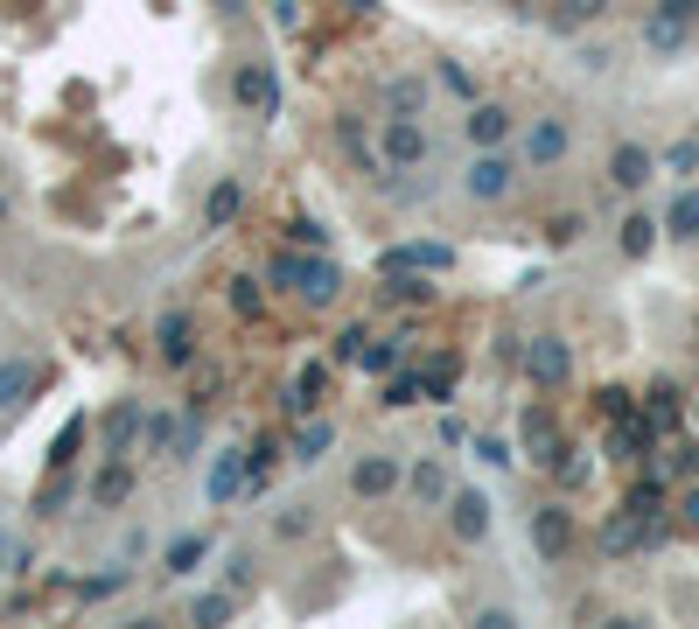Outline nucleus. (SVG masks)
Instances as JSON below:
<instances>
[{"label": "nucleus", "instance_id": "1", "mask_svg": "<svg viewBox=\"0 0 699 629\" xmlns=\"http://www.w3.org/2000/svg\"><path fill=\"white\" fill-rule=\"evenodd\" d=\"M273 280H294V294L308 301V308H329L336 294H343V266L336 259H301V252H280L273 266H267Z\"/></svg>", "mask_w": 699, "mask_h": 629}, {"label": "nucleus", "instance_id": "2", "mask_svg": "<svg viewBox=\"0 0 699 629\" xmlns=\"http://www.w3.org/2000/svg\"><path fill=\"white\" fill-rule=\"evenodd\" d=\"M518 189V161L504 155V147H476V161H469V176H462V196L469 203H504Z\"/></svg>", "mask_w": 699, "mask_h": 629}, {"label": "nucleus", "instance_id": "3", "mask_svg": "<svg viewBox=\"0 0 699 629\" xmlns=\"http://www.w3.org/2000/svg\"><path fill=\"white\" fill-rule=\"evenodd\" d=\"M232 99L252 112V120H273V112H280V78H273V64H238V70H232Z\"/></svg>", "mask_w": 699, "mask_h": 629}, {"label": "nucleus", "instance_id": "4", "mask_svg": "<svg viewBox=\"0 0 699 629\" xmlns=\"http://www.w3.org/2000/svg\"><path fill=\"white\" fill-rule=\"evenodd\" d=\"M406 483V462H399V454H357V469H350V490H357V497H364V504H377V497H392V490H399Z\"/></svg>", "mask_w": 699, "mask_h": 629}, {"label": "nucleus", "instance_id": "5", "mask_svg": "<svg viewBox=\"0 0 699 629\" xmlns=\"http://www.w3.org/2000/svg\"><path fill=\"white\" fill-rule=\"evenodd\" d=\"M489 525H497V510H489L483 490H455V497H448V531H455L462 546H483Z\"/></svg>", "mask_w": 699, "mask_h": 629}, {"label": "nucleus", "instance_id": "6", "mask_svg": "<svg viewBox=\"0 0 699 629\" xmlns=\"http://www.w3.org/2000/svg\"><path fill=\"white\" fill-rule=\"evenodd\" d=\"M525 378H532V385H566V378H574V350H566L560 336H532V350H525Z\"/></svg>", "mask_w": 699, "mask_h": 629}, {"label": "nucleus", "instance_id": "7", "mask_svg": "<svg viewBox=\"0 0 699 629\" xmlns=\"http://www.w3.org/2000/svg\"><path fill=\"white\" fill-rule=\"evenodd\" d=\"M657 176V155L644 141H616V155H609V182L622 189V196H636V189H651Z\"/></svg>", "mask_w": 699, "mask_h": 629}, {"label": "nucleus", "instance_id": "8", "mask_svg": "<svg viewBox=\"0 0 699 629\" xmlns=\"http://www.w3.org/2000/svg\"><path fill=\"white\" fill-rule=\"evenodd\" d=\"M385 161L392 168H420L427 161V126L413 120V112H392L385 120Z\"/></svg>", "mask_w": 699, "mask_h": 629}, {"label": "nucleus", "instance_id": "9", "mask_svg": "<svg viewBox=\"0 0 699 629\" xmlns=\"http://www.w3.org/2000/svg\"><path fill=\"white\" fill-rule=\"evenodd\" d=\"M566 155H574V126L566 120H539L532 133H525V161L532 168H560Z\"/></svg>", "mask_w": 699, "mask_h": 629}, {"label": "nucleus", "instance_id": "10", "mask_svg": "<svg viewBox=\"0 0 699 629\" xmlns=\"http://www.w3.org/2000/svg\"><path fill=\"white\" fill-rule=\"evenodd\" d=\"M406 490H413V504H427V510L455 497V483H448V462H441V454H420V462L406 469Z\"/></svg>", "mask_w": 699, "mask_h": 629}, {"label": "nucleus", "instance_id": "11", "mask_svg": "<svg viewBox=\"0 0 699 629\" xmlns=\"http://www.w3.org/2000/svg\"><path fill=\"white\" fill-rule=\"evenodd\" d=\"M532 546L545 552V560H566V546H574V518H566L560 504H539L532 510Z\"/></svg>", "mask_w": 699, "mask_h": 629}, {"label": "nucleus", "instance_id": "12", "mask_svg": "<svg viewBox=\"0 0 699 629\" xmlns=\"http://www.w3.org/2000/svg\"><path fill=\"white\" fill-rule=\"evenodd\" d=\"M232 497H245V448H232V454H217V469L203 475V504H232Z\"/></svg>", "mask_w": 699, "mask_h": 629}, {"label": "nucleus", "instance_id": "13", "mask_svg": "<svg viewBox=\"0 0 699 629\" xmlns=\"http://www.w3.org/2000/svg\"><path fill=\"white\" fill-rule=\"evenodd\" d=\"M448 266V245L441 238H413L399 252H385V273H441Z\"/></svg>", "mask_w": 699, "mask_h": 629}, {"label": "nucleus", "instance_id": "14", "mask_svg": "<svg viewBox=\"0 0 699 629\" xmlns=\"http://www.w3.org/2000/svg\"><path fill=\"white\" fill-rule=\"evenodd\" d=\"M35 392H43V371H35L29 357H8V364H0V406L14 413V406H29Z\"/></svg>", "mask_w": 699, "mask_h": 629}, {"label": "nucleus", "instance_id": "15", "mask_svg": "<svg viewBox=\"0 0 699 629\" xmlns=\"http://www.w3.org/2000/svg\"><path fill=\"white\" fill-rule=\"evenodd\" d=\"M462 133H469V147H504V141H511V112H504V105H469Z\"/></svg>", "mask_w": 699, "mask_h": 629}, {"label": "nucleus", "instance_id": "16", "mask_svg": "<svg viewBox=\"0 0 699 629\" xmlns=\"http://www.w3.org/2000/svg\"><path fill=\"white\" fill-rule=\"evenodd\" d=\"M657 232H665V217H651V210H630V217H622V232H616V245H622V259H651V245H657Z\"/></svg>", "mask_w": 699, "mask_h": 629}, {"label": "nucleus", "instance_id": "17", "mask_svg": "<svg viewBox=\"0 0 699 629\" xmlns=\"http://www.w3.org/2000/svg\"><path fill=\"white\" fill-rule=\"evenodd\" d=\"M665 238H678V245H692V238H699V189H692V182L665 203Z\"/></svg>", "mask_w": 699, "mask_h": 629}, {"label": "nucleus", "instance_id": "18", "mask_svg": "<svg viewBox=\"0 0 699 629\" xmlns=\"http://www.w3.org/2000/svg\"><path fill=\"white\" fill-rule=\"evenodd\" d=\"M609 8H616V0H560V8H553V29H560V35H574V29H595Z\"/></svg>", "mask_w": 699, "mask_h": 629}, {"label": "nucleus", "instance_id": "19", "mask_svg": "<svg viewBox=\"0 0 699 629\" xmlns=\"http://www.w3.org/2000/svg\"><path fill=\"white\" fill-rule=\"evenodd\" d=\"M238 203H245V189H238L232 176H224V182L211 189V196H203V224H211V232H224V224L238 217Z\"/></svg>", "mask_w": 699, "mask_h": 629}, {"label": "nucleus", "instance_id": "20", "mask_svg": "<svg viewBox=\"0 0 699 629\" xmlns=\"http://www.w3.org/2000/svg\"><path fill=\"white\" fill-rule=\"evenodd\" d=\"M203 552H211V539H203V531H182V539L176 546H168V566H161V574H196V566H203Z\"/></svg>", "mask_w": 699, "mask_h": 629}, {"label": "nucleus", "instance_id": "21", "mask_svg": "<svg viewBox=\"0 0 699 629\" xmlns=\"http://www.w3.org/2000/svg\"><path fill=\"white\" fill-rule=\"evenodd\" d=\"M686 22H665V14H651V22H644V49L651 56H678V49H686Z\"/></svg>", "mask_w": 699, "mask_h": 629}, {"label": "nucleus", "instance_id": "22", "mask_svg": "<svg viewBox=\"0 0 699 629\" xmlns=\"http://www.w3.org/2000/svg\"><path fill=\"white\" fill-rule=\"evenodd\" d=\"M91 497H99V504H126V497H134V469H126V462L99 469V475H91Z\"/></svg>", "mask_w": 699, "mask_h": 629}, {"label": "nucleus", "instance_id": "23", "mask_svg": "<svg viewBox=\"0 0 699 629\" xmlns=\"http://www.w3.org/2000/svg\"><path fill=\"white\" fill-rule=\"evenodd\" d=\"M329 448H336V427H329V419H308V427L294 434V462H323Z\"/></svg>", "mask_w": 699, "mask_h": 629}, {"label": "nucleus", "instance_id": "24", "mask_svg": "<svg viewBox=\"0 0 699 629\" xmlns=\"http://www.w3.org/2000/svg\"><path fill=\"white\" fill-rule=\"evenodd\" d=\"M189 357H196V342H189V322H182V315H168V322H161V364H176V371H182Z\"/></svg>", "mask_w": 699, "mask_h": 629}, {"label": "nucleus", "instance_id": "25", "mask_svg": "<svg viewBox=\"0 0 699 629\" xmlns=\"http://www.w3.org/2000/svg\"><path fill=\"white\" fill-rule=\"evenodd\" d=\"M323 392H329V371L308 364V371L294 378V413H315V406H323Z\"/></svg>", "mask_w": 699, "mask_h": 629}, {"label": "nucleus", "instance_id": "26", "mask_svg": "<svg viewBox=\"0 0 699 629\" xmlns=\"http://www.w3.org/2000/svg\"><path fill=\"white\" fill-rule=\"evenodd\" d=\"M134 434H140V413H134V406H112V413H105V448H112V454H126Z\"/></svg>", "mask_w": 699, "mask_h": 629}, {"label": "nucleus", "instance_id": "27", "mask_svg": "<svg viewBox=\"0 0 699 629\" xmlns=\"http://www.w3.org/2000/svg\"><path fill=\"white\" fill-rule=\"evenodd\" d=\"M308 531H315V504H288L273 518V539H308Z\"/></svg>", "mask_w": 699, "mask_h": 629}, {"label": "nucleus", "instance_id": "28", "mask_svg": "<svg viewBox=\"0 0 699 629\" xmlns=\"http://www.w3.org/2000/svg\"><path fill=\"white\" fill-rule=\"evenodd\" d=\"M385 105H392V112H420V105H427V85H420V78H392V85H385Z\"/></svg>", "mask_w": 699, "mask_h": 629}, {"label": "nucleus", "instance_id": "29", "mask_svg": "<svg viewBox=\"0 0 699 629\" xmlns=\"http://www.w3.org/2000/svg\"><path fill=\"white\" fill-rule=\"evenodd\" d=\"M168 441H176V413H147V419H140V448L161 454Z\"/></svg>", "mask_w": 699, "mask_h": 629}, {"label": "nucleus", "instance_id": "30", "mask_svg": "<svg viewBox=\"0 0 699 629\" xmlns=\"http://www.w3.org/2000/svg\"><path fill=\"white\" fill-rule=\"evenodd\" d=\"M126 581H134V574H126V566H112V574H91V581L78 587V595H84V602H112V595H120Z\"/></svg>", "mask_w": 699, "mask_h": 629}, {"label": "nucleus", "instance_id": "31", "mask_svg": "<svg viewBox=\"0 0 699 629\" xmlns=\"http://www.w3.org/2000/svg\"><path fill=\"white\" fill-rule=\"evenodd\" d=\"M288 238H294V252H323V245H329V232H323L315 217H294V224H288Z\"/></svg>", "mask_w": 699, "mask_h": 629}, {"label": "nucleus", "instance_id": "32", "mask_svg": "<svg viewBox=\"0 0 699 629\" xmlns=\"http://www.w3.org/2000/svg\"><path fill=\"white\" fill-rule=\"evenodd\" d=\"M189 622H232V595H196L189 602Z\"/></svg>", "mask_w": 699, "mask_h": 629}, {"label": "nucleus", "instance_id": "33", "mask_svg": "<svg viewBox=\"0 0 699 629\" xmlns=\"http://www.w3.org/2000/svg\"><path fill=\"white\" fill-rule=\"evenodd\" d=\"M427 294H433V280H406V273L385 288V301H392V308H413V301H427Z\"/></svg>", "mask_w": 699, "mask_h": 629}, {"label": "nucleus", "instance_id": "34", "mask_svg": "<svg viewBox=\"0 0 699 629\" xmlns=\"http://www.w3.org/2000/svg\"><path fill=\"white\" fill-rule=\"evenodd\" d=\"M580 232H588V217H574V210H566V217H553V224H545V238H553V245H574Z\"/></svg>", "mask_w": 699, "mask_h": 629}, {"label": "nucleus", "instance_id": "35", "mask_svg": "<svg viewBox=\"0 0 699 629\" xmlns=\"http://www.w3.org/2000/svg\"><path fill=\"white\" fill-rule=\"evenodd\" d=\"M232 308H238L245 322L259 315V280H232Z\"/></svg>", "mask_w": 699, "mask_h": 629}, {"label": "nucleus", "instance_id": "36", "mask_svg": "<svg viewBox=\"0 0 699 629\" xmlns=\"http://www.w3.org/2000/svg\"><path fill=\"white\" fill-rule=\"evenodd\" d=\"M651 14H665V22H686V29H692V22H699V0H657Z\"/></svg>", "mask_w": 699, "mask_h": 629}, {"label": "nucleus", "instance_id": "37", "mask_svg": "<svg viewBox=\"0 0 699 629\" xmlns=\"http://www.w3.org/2000/svg\"><path fill=\"white\" fill-rule=\"evenodd\" d=\"M476 454H483L489 469H511V441H497V434H483V441H476Z\"/></svg>", "mask_w": 699, "mask_h": 629}, {"label": "nucleus", "instance_id": "38", "mask_svg": "<svg viewBox=\"0 0 699 629\" xmlns=\"http://www.w3.org/2000/svg\"><path fill=\"white\" fill-rule=\"evenodd\" d=\"M364 364L371 371H392V364H399V342H364Z\"/></svg>", "mask_w": 699, "mask_h": 629}, {"label": "nucleus", "instance_id": "39", "mask_svg": "<svg viewBox=\"0 0 699 629\" xmlns=\"http://www.w3.org/2000/svg\"><path fill=\"white\" fill-rule=\"evenodd\" d=\"M413 398H420V378H392L385 385V406H413Z\"/></svg>", "mask_w": 699, "mask_h": 629}, {"label": "nucleus", "instance_id": "40", "mask_svg": "<svg viewBox=\"0 0 699 629\" xmlns=\"http://www.w3.org/2000/svg\"><path fill=\"white\" fill-rule=\"evenodd\" d=\"M441 85L455 91V99H476V78H469V70H455V64H441Z\"/></svg>", "mask_w": 699, "mask_h": 629}, {"label": "nucleus", "instance_id": "41", "mask_svg": "<svg viewBox=\"0 0 699 629\" xmlns=\"http://www.w3.org/2000/svg\"><path fill=\"white\" fill-rule=\"evenodd\" d=\"M273 22L294 35V29H301V0H273Z\"/></svg>", "mask_w": 699, "mask_h": 629}, {"label": "nucleus", "instance_id": "42", "mask_svg": "<svg viewBox=\"0 0 699 629\" xmlns=\"http://www.w3.org/2000/svg\"><path fill=\"white\" fill-rule=\"evenodd\" d=\"M609 64H616L609 49H580V70H588V78H601V70H609Z\"/></svg>", "mask_w": 699, "mask_h": 629}, {"label": "nucleus", "instance_id": "43", "mask_svg": "<svg viewBox=\"0 0 699 629\" xmlns=\"http://www.w3.org/2000/svg\"><path fill=\"white\" fill-rule=\"evenodd\" d=\"M678 518H686V525H699V483L686 490V497H678Z\"/></svg>", "mask_w": 699, "mask_h": 629}, {"label": "nucleus", "instance_id": "44", "mask_svg": "<svg viewBox=\"0 0 699 629\" xmlns=\"http://www.w3.org/2000/svg\"><path fill=\"white\" fill-rule=\"evenodd\" d=\"M14 560V539H8V531H0V566H8Z\"/></svg>", "mask_w": 699, "mask_h": 629}, {"label": "nucleus", "instance_id": "45", "mask_svg": "<svg viewBox=\"0 0 699 629\" xmlns=\"http://www.w3.org/2000/svg\"><path fill=\"white\" fill-rule=\"evenodd\" d=\"M0 224H8V196H0Z\"/></svg>", "mask_w": 699, "mask_h": 629}, {"label": "nucleus", "instance_id": "46", "mask_svg": "<svg viewBox=\"0 0 699 629\" xmlns=\"http://www.w3.org/2000/svg\"><path fill=\"white\" fill-rule=\"evenodd\" d=\"M692 427H699V398H692Z\"/></svg>", "mask_w": 699, "mask_h": 629}]
</instances>
